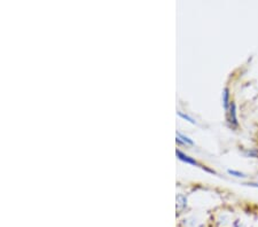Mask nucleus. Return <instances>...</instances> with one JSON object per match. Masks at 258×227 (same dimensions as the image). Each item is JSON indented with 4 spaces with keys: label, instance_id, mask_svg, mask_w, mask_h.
I'll return each instance as SVG.
<instances>
[{
    "label": "nucleus",
    "instance_id": "nucleus-4",
    "mask_svg": "<svg viewBox=\"0 0 258 227\" xmlns=\"http://www.w3.org/2000/svg\"><path fill=\"white\" fill-rule=\"evenodd\" d=\"M228 173H230V175H233L234 177H245L243 173H241V172H238V171H234V170H228Z\"/></svg>",
    "mask_w": 258,
    "mask_h": 227
},
{
    "label": "nucleus",
    "instance_id": "nucleus-1",
    "mask_svg": "<svg viewBox=\"0 0 258 227\" xmlns=\"http://www.w3.org/2000/svg\"><path fill=\"white\" fill-rule=\"evenodd\" d=\"M230 122L234 125H238V121H236V115H235V105L231 103V110H230Z\"/></svg>",
    "mask_w": 258,
    "mask_h": 227
},
{
    "label": "nucleus",
    "instance_id": "nucleus-2",
    "mask_svg": "<svg viewBox=\"0 0 258 227\" xmlns=\"http://www.w3.org/2000/svg\"><path fill=\"white\" fill-rule=\"evenodd\" d=\"M177 154H178V156H179V159L180 160H182V161H185V162H187V163H189V164H194V165H199L198 164V162L197 161H194V160H192L190 158H188V156H186V155H184L182 154L181 152H177Z\"/></svg>",
    "mask_w": 258,
    "mask_h": 227
},
{
    "label": "nucleus",
    "instance_id": "nucleus-5",
    "mask_svg": "<svg viewBox=\"0 0 258 227\" xmlns=\"http://www.w3.org/2000/svg\"><path fill=\"white\" fill-rule=\"evenodd\" d=\"M179 114V116H181L182 118H185V119H188V121L190 122V123H195V121L193 118H190L189 116H187V115H184V114H181V113H178Z\"/></svg>",
    "mask_w": 258,
    "mask_h": 227
},
{
    "label": "nucleus",
    "instance_id": "nucleus-3",
    "mask_svg": "<svg viewBox=\"0 0 258 227\" xmlns=\"http://www.w3.org/2000/svg\"><path fill=\"white\" fill-rule=\"evenodd\" d=\"M223 99H224V106H225V108L227 109V103H228V91L227 90H225L224 91V93H223Z\"/></svg>",
    "mask_w": 258,
    "mask_h": 227
}]
</instances>
